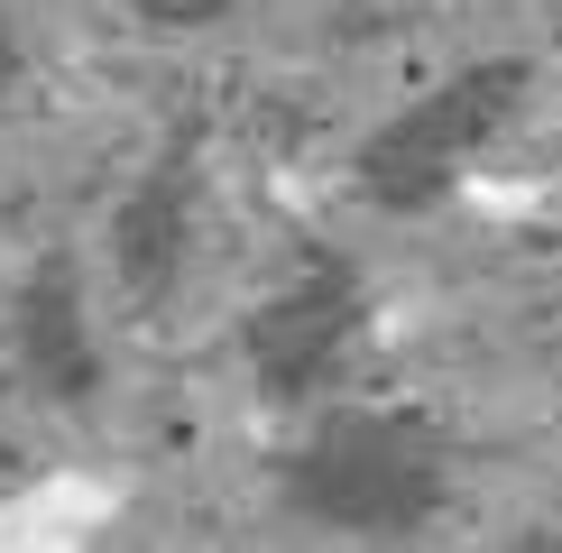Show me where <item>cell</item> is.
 <instances>
[{
	"label": "cell",
	"mask_w": 562,
	"mask_h": 553,
	"mask_svg": "<svg viewBox=\"0 0 562 553\" xmlns=\"http://www.w3.org/2000/svg\"><path fill=\"white\" fill-rule=\"evenodd\" d=\"M277 498L323 535H360V544H406L425 535L452 498V452L425 415L396 406H341L286 452Z\"/></svg>",
	"instance_id": "6da1fadb"
},
{
	"label": "cell",
	"mask_w": 562,
	"mask_h": 553,
	"mask_svg": "<svg viewBox=\"0 0 562 553\" xmlns=\"http://www.w3.org/2000/svg\"><path fill=\"white\" fill-rule=\"evenodd\" d=\"M526 83H535L526 56H480L461 75H442L425 102H406L396 121L369 129V148L350 157L360 167V194L379 213H434V203H452V184L471 176V157L517 121Z\"/></svg>",
	"instance_id": "7a4b0ae2"
},
{
	"label": "cell",
	"mask_w": 562,
	"mask_h": 553,
	"mask_svg": "<svg viewBox=\"0 0 562 553\" xmlns=\"http://www.w3.org/2000/svg\"><path fill=\"white\" fill-rule=\"evenodd\" d=\"M360 323H369V276H360V259L314 240V249H304V268H295V286H277L268 305L240 323V351H249L259 397H268V406L314 397V387L350 360Z\"/></svg>",
	"instance_id": "3957f363"
},
{
	"label": "cell",
	"mask_w": 562,
	"mask_h": 553,
	"mask_svg": "<svg viewBox=\"0 0 562 553\" xmlns=\"http://www.w3.org/2000/svg\"><path fill=\"white\" fill-rule=\"evenodd\" d=\"M184 259H194V129H176L111 213V268H121L138 314H157L176 295Z\"/></svg>",
	"instance_id": "277c9868"
},
{
	"label": "cell",
	"mask_w": 562,
	"mask_h": 553,
	"mask_svg": "<svg viewBox=\"0 0 562 553\" xmlns=\"http://www.w3.org/2000/svg\"><path fill=\"white\" fill-rule=\"evenodd\" d=\"M10 351L29 369V387H46L56 406H92L102 387V351H92V314H83V268L65 249L19 276V305H10Z\"/></svg>",
	"instance_id": "5b68a950"
},
{
	"label": "cell",
	"mask_w": 562,
	"mask_h": 553,
	"mask_svg": "<svg viewBox=\"0 0 562 553\" xmlns=\"http://www.w3.org/2000/svg\"><path fill=\"white\" fill-rule=\"evenodd\" d=\"M240 0H138V29L148 37H194V29H222Z\"/></svg>",
	"instance_id": "8992f818"
}]
</instances>
